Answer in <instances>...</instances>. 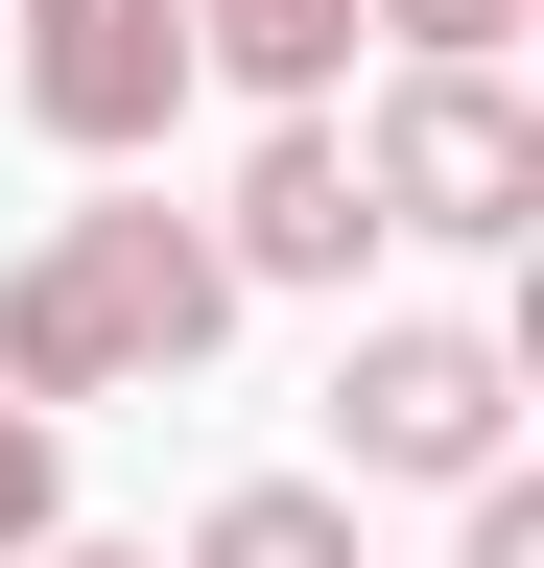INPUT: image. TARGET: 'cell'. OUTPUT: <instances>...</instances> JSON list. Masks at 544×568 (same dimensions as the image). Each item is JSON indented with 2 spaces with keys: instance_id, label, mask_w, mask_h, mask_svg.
I'll use <instances>...</instances> for the list:
<instances>
[{
  "instance_id": "1",
  "label": "cell",
  "mask_w": 544,
  "mask_h": 568,
  "mask_svg": "<svg viewBox=\"0 0 544 568\" xmlns=\"http://www.w3.org/2000/svg\"><path fill=\"white\" fill-rule=\"evenodd\" d=\"M237 332V284H214V237H189L166 190H95V213H48L24 261H0V403H143V379H189V355Z\"/></svg>"
},
{
  "instance_id": "2",
  "label": "cell",
  "mask_w": 544,
  "mask_h": 568,
  "mask_svg": "<svg viewBox=\"0 0 544 568\" xmlns=\"http://www.w3.org/2000/svg\"><path fill=\"white\" fill-rule=\"evenodd\" d=\"M331 474H402V497L521 474V355L473 308H379L356 355H331Z\"/></svg>"
},
{
  "instance_id": "3",
  "label": "cell",
  "mask_w": 544,
  "mask_h": 568,
  "mask_svg": "<svg viewBox=\"0 0 544 568\" xmlns=\"http://www.w3.org/2000/svg\"><path fill=\"white\" fill-rule=\"evenodd\" d=\"M331 142H356V213H379V237H544L521 71H379V119H331Z\"/></svg>"
},
{
  "instance_id": "4",
  "label": "cell",
  "mask_w": 544,
  "mask_h": 568,
  "mask_svg": "<svg viewBox=\"0 0 544 568\" xmlns=\"http://www.w3.org/2000/svg\"><path fill=\"white\" fill-rule=\"evenodd\" d=\"M24 119L72 166H143L189 119V0H24Z\"/></svg>"
},
{
  "instance_id": "5",
  "label": "cell",
  "mask_w": 544,
  "mask_h": 568,
  "mask_svg": "<svg viewBox=\"0 0 544 568\" xmlns=\"http://www.w3.org/2000/svg\"><path fill=\"white\" fill-rule=\"evenodd\" d=\"M189 237H214V284H356V261H379L356 142H331V119H260V142H237V190L189 213Z\"/></svg>"
},
{
  "instance_id": "6",
  "label": "cell",
  "mask_w": 544,
  "mask_h": 568,
  "mask_svg": "<svg viewBox=\"0 0 544 568\" xmlns=\"http://www.w3.org/2000/svg\"><path fill=\"white\" fill-rule=\"evenodd\" d=\"M189 71H237L260 119H331V71H356V0H189Z\"/></svg>"
},
{
  "instance_id": "7",
  "label": "cell",
  "mask_w": 544,
  "mask_h": 568,
  "mask_svg": "<svg viewBox=\"0 0 544 568\" xmlns=\"http://www.w3.org/2000/svg\"><path fill=\"white\" fill-rule=\"evenodd\" d=\"M166 568H356V497H331V474H237Z\"/></svg>"
},
{
  "instance_id": "8",
  "label": "cell",
  "mask_w": 544,
  "mask_h": 568,
  "mask_svg": "<svg viewBox=\"0 0 544 568\" xmlns=\"http://www.w3.org/2000/svg\"><path fill=\"white\" fill-rule=\"evenodd\" d=\"M48 545H72V450L0 403V568H48Z\"/></svg>"
},
{
  "instance_id": "9",
  "label": "cell",
  "mask_w": 544,
  "mask_h": 568,
  "mask_svg": "<svg viewBox=\"0 0 544 568\" xmlns=\"http://www.w3.org/2000/svg\"><path fill=\"white\" fill-rule=\"evenodd\" d=\"M356 24H402V71H497L544 0H356Z\"/></svg>"
},
{
  "instance_id": "10",
  "label": "cell",
  "mask_w": 544,
  "mask_h": 568,
  "mask_svg": "<svg viewBox=\"0 0 544 568\" xmlns=\"http://www.w3.org/2000/svg\"><path fill=\"white\" fill-rule=\"evenodd\" d=\"M450 568H544V497H521V474H473V521H450Z\"/></svg>"
},
{
  "instance_id": "11",
  "label": "cell",
  "mask_w": 544,
  "mask_h": 568,
  "mask_svg": "<svg viewBox=\"0 0 544 568\" xmlns=\"http://www.w3.org/2000/svg\"><path fill=\"white\" fill-rule=\"evenodd\" d=\"M48 568H166V545H48Z\"/></svg>"
}]
</instances>
